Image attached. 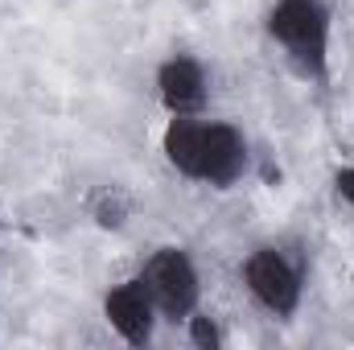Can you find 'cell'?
I'll return each mask as SVG.
<instances>
[{"mask_svg":"<svg viewBox=\"0 0 354 350\" xmlns=\"http://www.w3.org/2000/svg\"><path fill=\"white\" fill-rule=\"evenodd\" d=\"M103 309H107V322L132 342V347H145L149 338H153V297L145 293V284L140 280H128V284H120V288H111L107 293V301H103Z\"/></svg>","mask_w":354,"mask_h":350,"instance_id":"cell-5","label":"cell"},{"mask_svg":"<svg viewBox=\"0 0 354 350\" xmlns=\"http://www.w3.org/2000/svg\"><path fill=\"white\" fill-rule=\"evenodd\" d=\"M338 194H342V198L354 206V165H346V169L338 174Z\"/></svg>","mask_w":354,"mask_h":350,"instance_id":"cell-8","label":"cell"},{"mask_svg":"<svg viewBox=\"0 0 354 350\" xmlns=\"http://www.w3.org/2000/svg\"><path fill=\"white\" fill-rule=\"evenodd\" d=\"M157 91L174 116H194L206 103V75L194 58H169L157 71Z\"/></svg>","mask_w":354,"mask_h":350,"instance_id":"cell-6","label":"cell"},{"mask_svg":"<svg viewBox=\"0 0 354 350\" xmlns=\"http://www.w3.org/2000/svg\"><path fill=\"white\" fill-rule=\"evenodd\" d=\"M243 280H248V288H252V297L264 305L268 313H276V317H288L297 305H301V276H297V268L284 260L280 252H256L252 260L243 264Z\"/></svg>","mask_w":354,"mask_h":350,"instance_id":"cell-4","label":"cell"},{"mask_svg":"<svg viewBox=\"0 0 354 350\" xmlns=\"http://www.w3.org/2000/svg\"><path fill=\"white\" fill-rule=\"evenodd\" d=\"M140 284L165 317H189L194 305H198V272H194L189 256L177 252V248H161L145 264Z\"/></svg>","mask_w":354,"mask_h":350,"instance_id":"cell-3","label":"cell"},{"mask_svg":"<svg viewBox=\"0 0 354 350\" xmlns=\"http://www.w3.org/2000/svg\"><path fill=\"white\" fill-rule=\"evenodd\" d=\"M268 33L284 46L301 75L326 79L330 66V12L322 0H280L268 17Z\"/></svg>","mask_w":354,"mask_h":350,"instance_id":"cell-2","label":"cell"},{"mask_svg":"<svg viewBox=\"0 0 354 350\" xmlns=\"http://www.w3.org/2000/svg\"><path fill=\"white\" fill-rule=\"evenodd\" d=\"M165 157L177 174L210 181L218 190L235 185L248 165V149H243V136L235 128L202 124L194 116H177L165 128Z\"/></svg>","mask_w":354,"mask_h":350,"instance_id":"cell-1","label":"cell"},{"mask_svg":"<svg viewBox=\"0 0 354 350\" xmlns=\"http://www.w3.org/2000/svg\"><path fill=\"white\" fill-rule=\"evenodd\" d=\"M189 338H194L198 347H218V342H223V334H218V326H214L210 317H189Z\"/></svg>","mask_w":354,"mask_h":350,"instance_id":"cell-7","label":"cell"}]
</instances>
